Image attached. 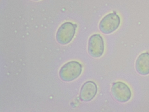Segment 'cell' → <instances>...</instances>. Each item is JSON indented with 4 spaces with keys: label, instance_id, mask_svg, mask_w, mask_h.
<instances>
[{
    "label": "cell",
    "instance_id": "8",
    "mask_svg": "<svg viewBox=\"0 0 149 112\" xmlns=\"http://www.w3.org/2000/svg\"><path fill=\"white\" fill-rule=\"evenodd\" d=\"M33 0L37 1V0Z\"/></svg>",
    "mask_w": 149,
    "mask_h": 112
},
{
    "label": "cell",
    "instance_id": "7",
    "mask_svg": "<svg viewBox=\"0 0 149 112\" xmlns=\"http://www.w3.org/2000/svg\"><path fill=\"white\" fill-rule=\"evenodd\" d=\"M135 65L136 69L139 74L146 75L149 74V53L144 52L140 55Z\"/></svg>",
    "mask_w": 149,
    "mask_h": 112
},
{
    "label": "cell",
    "instance_id": "4",
    "mask_svg": "<svg viewBox=\"0 0 149 112\" xmlns=\"http://www.w3.org/2000/svg\"><path fill=\"white\" fill-rule=\"evenodd\" d=\"M111 91L114 98L117 101L125 102L131 98V93L128 86L122 82H117L113 84Z\"/></svg>",
    "mask_w": 149,
    "mask_h": 112
},
{
    "label": "cell",
    "instance_id": "1",
    "mask_svg": "<svg viewBox=\"0 0 149 112\" xmlns=\"http://www.w3.org/2000/svg\"><path fill=\"white\" fill-rule=\"evenodd\" d=\"M81 65L76 61L70 62L65 64L61 69L60 76L64 81H70L73 80L81 74Z\"/></svg>",
    "mask_w": 149,
    "mask_h": 112
},
{
    "label": "cell",
    "instance_id": "3",
    "mask_svg": "<svg viewBox=\"0 0 149 112\" xmlns=\"http://www.w3.org/2000/svg\"><path fill=\"white\" fill-rule=\"evenodd\" d=\"M120 23L119 17L116 13L108 14L103 18L100 22L99 28L103 33L109 34L116 30Z\"/></svg>",
    "mask_w": 149,
    "mask_h": 112
},
{
    "label": "cell",
    "instance_id": "2",
    "mask_svg": "<svg viewBox=\"0 0 149 112\" xmlns=\"http://www.w3.org/2000/svg\"><path fill=\"white\" fill-rule=\"evenodd\" d=\"M76 26L70 22H66L59 28L56 34V39L59 43L66 44L73 38L75 33Z\"/></svg>",
    "mask_w": 149,
    "mask_h": 112
},
{
    "label": "cell",
    "instance_id": "6",
    "mask_svg": "<svg viewBox=\"0 0 149 112\" xmlns=\"http://www.w3.org/2000/svg\"><path fill=\"white\" fill-rule=\"evenodd\" d=\"M97 91V86L94 82L90 81H87L81 88L80 98L84 101H90L95 97Z\"/></svg>",
    "mask_w": 149,
    "mask_h": 112
},
{
    "label": "cell",
    "instance_id": "5",
    "mask_svg": "<svg viewBox=\"0 0 149 112\" xmlns=\"http://www.w3.org/2000/svg\"><path fill=\"white\" fill-rule=\"evenodd\" d=\"M88 50L90 55L93 57H99L102 55L104 51V41L100 34H95L90 37Z\"/></svg>",
    "mask_w": 149,
    "mask_h": 112
}]
</instances>
